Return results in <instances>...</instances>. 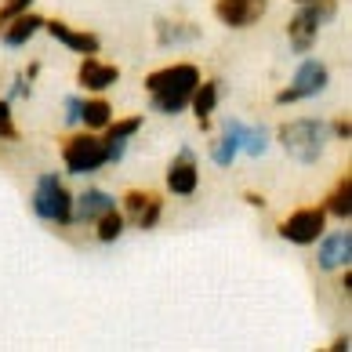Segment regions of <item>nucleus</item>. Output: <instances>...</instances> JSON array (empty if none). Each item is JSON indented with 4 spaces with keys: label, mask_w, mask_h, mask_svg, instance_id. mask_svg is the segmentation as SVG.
<instances>
[{
    "label": "nucleus",
    "mask_w": 352,
    "mask_h": 352,
    "mask_svg": "<svg viewBox=\"0 0 352 352\" xmlns=\"http://www.w3.org/2000/svg\"><path fill=\"white\" fill-rule=\"evenodd\" d=\"M95 226H98V240H102V243H113V240H120V236H124L127 218L113 207V211H106L102 218H95Z\"/></svg>",
    "instance_id": "22"
},
{
    "label": "nucleus",
    "mask_w": 352,
    "mask_h": 352,
    "mask_svg": "<svg viewBox=\"0 0 352 352\" xmlns=\"http://www.w3.org/2000/svg\"><path fill=\"white\" fill-rule=\"evenodd\" d=\"M334 15H338V4H334V0H305L302 11H298V15L287 22V36H291L294 55H309V51L316 47L320 30H323V25H327Z\"/></svg>",
    "instance_id": "3"
},
{
    "label": "nucleus",
    "mask_w": 352,
    "mask_h": 352,
    "mask_svg": "<svg viewBox=\"0 0 352 352\" xmlns=\"http://www.w3.org/2000/svg\"><path fill=\"white\" fill-rule=\"evenodd\" d=\"M44 30L55 36V41L62 44V47H69V51H76V55H98L102 51V41L95 33H84V30H73L69 22H62V19H51V22H44Z\"/></svg>",
    "instance_id": "11"
},
{
    "label": "nucleus",
    "mask_w": 352,
    "mask_h": 352,
    "mask_svg": "<svg viewBox=\"0 0 352 352\" xmlns=\"http://www.w3.org/2000/svg\"><path fill=\"white\" fill-rule=\"evenodd\" d=\"M124 214L142 232L156 229V221H160V214H164V200L149 189H127L124 192Z\"/></svg>",
    "instance_id": "8"
},
{
    "label": "nucleus",
    "mask_w": 352,
    "mask_h": 352,
    "mask_svg": "<svg viewBox=\"0 0 352 352\" xmlns=\"http://www.w3.org/2000/svg\"><path fill=\"white\" fill-rule=\"evenodd\" d=\"M240 142H243V124L240 120H226V127H221V138L211 146V160L218 167H229L232 160H236L240 153Z\"/></svg>",
    "instance_id": "17"
},
{
    "label": "nucleus",
    "mask_w": 352,
    "mask_h": 352,
    "mask_svg": "<svg viewBox=\"0 0 352 352\" xmlns=\"http://www.w3.org/2000/svg\"><path fill=\"white\" fill-rule=\"evenodd\" d=\"M0 138H11V142L19 138V131H15V120H11V106H8L4 98H0Z\"/></svg>",
    "instance_id": "24"
},
{
    "label": "nucleus",
    "mask_w": 352,
    "mask_h": 352,
    "mask_svg": "<svg viewBox=\"0 0 352 352\" xmlns=\"http://www.w3.org/2000/svg\"><path fill=\"white\" fill-rule=\"evenodd\" d=\"M33 214L44 221H55V226H73V197L58 175L51 171L41 175V182L33 189Z\"/></svg>",
    "instance_id": "4"
},
{
    "label": "nucleus",
    "mask_w": 352,
    "mask_h": 352,
    "mask_svg": "<svg viewBox=\"0 0 352 352\" xmlns=\"http://www.w3.org/2000/svg\"><path fill=\"white\" fill-rule=\"evenodd\" d=\"M41 30H44V19H41V15H30V11H22V15H15L11 22H4L0 41H4V47H22V44H30Z\"/></svg>",
    "instance_id": "15"
},
{
    "label": "nucleus",
    "mask_w": 352,
    "mask_h": 352,
    "mask_svg": "<svg viewBox=\"0 0 352 352\" xmlns=\"http://www.w3.org/2000/svg\"><path fill=\"white\" fill-rule=\"evenodd\" d=\"M106 153H109V164H116V160H124V153H127V142H131L138 131H142V116H127V120H109L106 127Z\"/></svg>",
    "instance_id": "12"
},
{
    "label": "nucleus",
    "mask_w": 352,
    "mask_h": 352,
    "mask_svg": "<svg viewBox=\"0 0 352 352\" xmlns=\"http://www.w3.org/2000/svg\"><path fill=\"white\" fill-rule=\"evenodd\" d=\"M109 120H113V109H109L106 98H87L80 106V124L87 127V131H102Z\"/></svg>",
    "instance_id": "21"
},
{
    "label": "nucleus",
    "mask_w": 352,
    "mask_h": 352,
    "mask_svg": "<svg viewBox=\"0 0 352 352\" xmlns=\"http://www.w3.org/2000/svg\"><path fill=\"white\" fill-rule=\"evenodd\" d=\"M116 200L102 189H84L80 197H73V226H84V221H95L106 211H113Z\"/></svg>",
    "instance_id": "13"
},
{
    "label": "nucleus",
    "mask_w": 352,
    "mask_h": 352,
    "mask_svg": "<svg viewBox=\"0 0 352 352\" xmlns=\"http://www.w3.org/2000/svg\"><path fill=\"white\" fill-rule=\"evenodd\" d=\"M80 106H84L80 98H69L66 102V124H80Z\"/></svg>",
    "instance_id": "25"
},
{
    "label": "nucleus",
    "mask_w": 352,
    "mask_h": 352,
    "mask_svg": "<svg viewBox=\"0 0 352 352\" xmlns=\"http://www.w3.org/2000/svg\"><path fill=\"white\" fill-rule=\"evenodd\" d=\"M349 258H352V232H334V236H327L320 243V269H342L349 265Z\"/></svg>",
    "instance_id": "16"
},
{
    "label": "nucleus",
    "mask_w": 352,
    "mask_h": 352,
    "mask_svg": "<svg viewBox=\"0 0 352 352\" xmlns=\"http://www.w3.org/2000/svg\"><path fill=\"white\" fill-rule=\"evenodd\" d=\"M197 84H200V69L192 66V62H175V66L153 69L146 76L149 102H153V109L164 113V116H178L182 109H186Z\"/></svg>",
    "instance_id": "1"
},
{
    "label": "nucleus",
    "mask_w": 352,
    "mask_h": 352,
    "mask_svg": "<svg viewBox=\"0 0 352 352\" xmlns=\"http://www.w3.org/2000/svg\"><path fill=\"white\" fill-rule=\"evenodd\" d=\"M269 11V0H214V19L229 30H251Z\"/></svg>",
    "instance_id": "9"
},
{
    "label": "nucleus",
    "mask_w": 352,
    "mask_h": 352,
    "mask_svg": "<svg viewBox=\"0 0 352 352\" xmlns=\"http://www.w3.org/2000/svg\"><path fill=\"white\" fill-rule=\"evenodd\" d=\"M218 98H221V80H200V84H197V91H192V98H189V106H192V113H197L200 127L211 124V113L218 109Z\"/></svg>",
    "instance_id": "19"
},
{
    "label": "nucleus",
    "mask_w": 352,
    "mask_h": 352,
    "mask_svg": "<svg viewBox=\"0 0 352 352\" xmlns=\"http://www.w3.org/2000/svg\"><path fill=\"white\" fill-rule=\"evenodd\" d=\"M167 189L175 197H192L200 189V164H197V153L192 149H182L171 167H167Z\"/></svg>",
    "instance_id": "10"
},
{
    "label": "nucleus",
    "mask_w": 352,
    "mask_h": 352,
    "mask_svg": "<svg viewBox=\"0 0 352 352\" xmlns=\"http://www.w3.org/2000/svg\"><path fill=\"white\" fill-rule=\"evenodd\" d=\"M240 149L247 156H262L269 149V127L265 124H258V127H243V142H240Z\"/></svg>",
    "instance_id": "23"
},
{
    "label": "nucleus",
    "mask_w": 352,
    "mask_h": 352,
    "mask_svg": "<svg viewBox=\"0 0 352 352\" xmlns=\"http://www.w3.org/2000/svg\"><path fill=\"white\" fill-rule=\"evenodd\" d=\"M327 84H331V69L316 58H305L302 66H298L291 87H283L276 95V106H294V102H302V98H316L327 91Z\"/></svg>",
    "instance_id": "6"
},
{
    "label": "nucleus",
    "mask_w": 352,
    "mask_h": 352,
    "mask_svg": "<svg viewBox=\"0 0 352 352\" xmlns=\"http://www.w3.org/2000/svg\"><path fill=\"white\" fill-rule=\"evenodd\" d=\"M276 138H280V146H283V153L291 156V160L316 164L323 156V149H327L331 131H327V124H323V120H316V116H298V120H287L280 127Z\"/></svg>",
    "instance_id": "2"
},
{
    "label": "nucleus",
    "mask_w": 352,
    "mask_h": 352,
    "mask_svg": "<svg viewBox=\"0 0 352 352\" xmlns=\"http://www.w3.org/2000/svg\"><path fill=\"white\" fill-rule=\"evenodd\" d=\"M298 4H305V0H298Z\"/></svg>",
    "instance_id": "28"
},
{
    "label": "nucleus",
    "mask_w": 352,
    "mask_h": 352,
    "mask_svg": "<svg viewBox=\"0 0 352 352\" xmlns=\"http://www.w3.org/2000/svg\"><path fill=\"white\" fill-rule=\"evenodd\" d=\"M327 214H334V218H342V221H349L352 218V175L345 171V178L334 186V192L327 197V207H323Z\"/></svg>",
    "instance_id": "20"
},
{
    "label": "nucleus",
    "mask_w": 352,
    "mask_h": 352,
    "mask_svg": "<svg viewBox=\"0 0 352 352\" xmlns=\"http://www.w3.org/2000/svg\"><path fill=\"white\" fill-rule=\"evenodd\" d=\"M247 204H251V207H265V197H262V192H247Z\"/></svg>",
    "instance_id": "27"
},
{
    "label": "nucleus",
    "mask_w": 352,
    "mask_h": 352,
    "mask_svg": "<svg viewBox=\"0 0 352 352\" xmlns=\"http://www.w3.org/2000/svg\"><path fill=\"white\" fill-rule=\"evenodd\" d=\"M200 25L197 22H156V44L160 47H178V44H192L200 41Z\"/></svg>",
    "instance_id": "18"
},
{
    "label": "nucleus",
    "mask_w": 352,
    "mask_h": 352,
    "mask_svg": "<svg viewBox=\"0 0 352 352\" xmlns=\"http://www.w3.org/2000/svg\"><path fill=\"white\" fill-rule=\"evenodd\" d=\"M334 135L349 142V135H352V124H349V116H342V120H334Z\"/></svg>",
    "instance_id": "26"
},
{
    "label": "nucleus",
    "mask_w": 352,
    "mask_h": 352,
    "mask_svg": "<svg viewBox=\"0 0 352 352\" xmlns=\"http://www.w3.org/2000/svg\"><path fill=\"white\" fill-rule=\"evenodd\" d=\"M76 80H80L87 91H109L116 80H120V69L109 66V62H98L95 55H84L80 69H76Z\"/></svg>",
    "instance_id": "14"
},
{
    "label": "nucleus",
    "mask_w": 352,
    "mask_h": 352,
    "mask_svg": "<svg viewBox=\"0 0 352 352\" xmlns=\"http://www.w3.org/2000/svg\"><path fill=\"white\" fill-rule=\"evenodd\" d=\"M62 160H66L69 175H95L109 164V153H106V142L98 135H76V138L66 142Z\"/></svg>",
    "instance_id": "5"
},
{
    "label": "nucleus",
    "mask_w": 352,
    "mask_h": 352,
    "mask_svg": "<svg viewBox=\"0 0 352 352\" xmlns=\"http://www.w3.org/2000/svg\"><path fill=\"white\" fill-rule=\"evenodd\" d=\"M323 226H327V211L323 207H302V211L287 214L280 221V236L287 243H298V247H309L323 236Z\"/></svg>",
    "instance_id": "7"
}]
</instances>
